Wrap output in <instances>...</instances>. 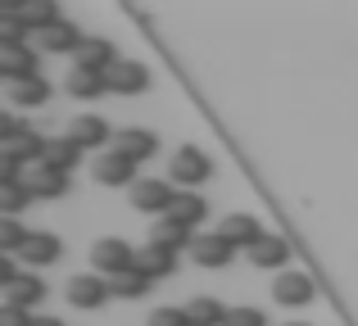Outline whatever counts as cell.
Listing matches in <instances>:
<instances>
[{
  "label": "cell",
  "instance_id": "7402d4cb",
  "mask_svg": "<svg viewBox=\"0 0 358 326\" xmlns=\"http://www.w3.org/2000/svg\"><path fill=\"white\" fill-rule=\"evenodd\" d=\"M155 245H164V249H173V254H182V249H191L195 245V236H191V227H182V222H173V218H159L155 222Z\"/></svg>",
  "mask_w": 358,
  "mask_h": 326
},
{
  "label": "cell",
  "instance_id": "5b68a950",
  "mask_svg": "<svg viewBox=\"0 0 358 326\" xmlns=\"http://www.w3.org/2000/svg\"><path fill=\"white\" fill-rule=\"evenodd\" d=\"M109 295H114V290H109V281L100 272H82V276H73V281H69V304H73V309H87L91 313V309H100Z\"/></svg>",
  "mask_w": 358,
  "mask_h": 326
},
{
  "label": "cell",
  "instance_id": "7c38bea8",
  "mask_svg": "<svg viewBox=\"0 0 358 326\" xmlns=\"http://www.w3.org/2000/svg\"><path fill=\"white\" fill-rule=\"evenodd\" d=\"M164 218L182 222V227H195V222H204V218H209V204L200 200V191H177V195H173V204H168V213H164Z\"/></svg>",
  "mask_w": 358,
  "mask_h": 326
},
{
  "label": "cell",
  "instance_id": "9a60e30c",
  "mask_svg": "<svg viewBox=\"0 0 358 326\" xmlns=\"http://www.w3.org/2000/svg\"><path fill=\"white\" fill-rule=\"evenodd\" d=\"M0 77L9 82V87H14V82H27V77H41V73H36V54L27 50H0Z\"/></svg>",
  "mask_w": 358,
  "mask_h": 326
},
{
  "label": "cell",
  "instance_id": "83f0119b",
  "mask_svg": "<svg viewBox=\"0 0 358 326\" xmlns=\"http://www.w3.org/2000/svg\"><path fill=\"white\" fill-rule=\"evenodd\" d=\"M109 290H114L118 299H141V295L150 290V276L131 267V272H122V276H114V281H109Z\"/></svg>",
  "mask_w": 358,
  "mask_h": 326
},
{
  "label": "cell",
  "instance_id": "d6a6232c",
  "mask_svg": "<svg viewBox=\"0 0 358 326\" xmlns=\"http://www.w3.org/2000/svg\"><path fill=\"white\" fill-rule=\"evenodd\" d=\"M150 326H191V322H186V309H155Z\"/></svg>",
  "mask_w": 358,
  "mask_h": 326
},
{
  "label": "cell",
  "instance_id": "f546056e",
  "mask_svg": "<svg viewBox=\"0 0 358 326\" xmlns=\"http://www.w3.org/2000/svg\"><path fill=\"white\" fill-rule=\"evenodd\" d=\"M32 200V191H27V181H14V186H0V213L5 218H18L23 213V204Z\"/></svg>",
  "mask_w": 358,
  "mask_h": 326
},
{
  "label": "cell",
  "instance_id": "5bb4252c",
  "mask_svg": "<svg viewBox=\"0 0 358 326\" xmlns=\"http://www.w3.org/2000/svg\"><path fill=\"white\" fill-rule=\"evenodd\" d=\"M272 295H277V304H286V309H299V304L313 299V281H308L304 272H281L277 286H272Z\"/></svg>",
  "mask_w": 358,
  "mask_h": 326
},
{
  "label": "cell",
  "instance_id": "e0dca14e",
  "mask_svg": "<svg viewBox=\"0 0 358 326\" xmlns=\"http://www.w3.org/2000/svg\"><path fill=\"white\" fill-rule=\"evenodd\" d=\"M191 258L200 267H227V258H231V245L213 231V236H195V245H191Z\"/></svg>",
  "mask_w": 358,
  "mask_h": 326
},
{
  "label": "cell",
  "instance_id": "f1b7e54d",
  "mask_svg": "<svg viewBox=\"0 0 358 326\" xmlns=\"http://www.w3.org/2000/svg\"><path fill=\"white\" fill-rule=\"evenodd\" d=\"M27 236H32V231H23L18 218H0V254H18V249L27 245Z\"/></svg>",
  "mask_w": 358,
  "mask_h": 326
},
{
  "label": "cell",
  "instance_id": "8d00e7d4",
  "mask_svg": "<svg viewBox=\"0 0 358 326\" xmlns=\"http://www.w3.org/2000/svg\"><path fill=\"white\" fill-rule=\"evenodd\" d=\"M290 326H304V322H290Z\"/></svg>",
  "mask_w": 358,
  "mask_h": 326
},
{
  "label": "cell",
  "instance_id": "836d02e7",
  "mask_svg": "<svg viewBox=\"0 0 358 326\" xmlns=\"http://www.w3.org/2000/svg\"><path fill=\"white\" fill-rule=\"evenodd\" d=\"M18 254H0V290H9V286L18 281V263H14Z\"/></svg>",
  "mask_w": 358,
  "mask_h": 326
},
{
  "label": "cell",
  "instance_id": "1f68e13d",
  "mask_svg": "<svg viewBox=\"0 0 358 326\" xmlns=\"http://www.w3.org/2000/svg\"><path fill=\"white\" fill-rule=\"evenodd\" d=\"M227 326H268V318H263L259 309H250V304H245V309H231L227 313Z\"/></svg>",
  "mask_w": 358,
  "mask_h": 326
},
{
  "label": "cell",
  "instance_id": "2e32d148",
  "mask_svg": "<svg viewBox=\"0 0 358 326\" xmlns=\"http://www.w3.org/2000/svg\"><path fill=\"white\" fill-rule=\"evenodd\" d=\"M18 258H23V263H32V267L55 263V258H59V236H50V231H32V236H27V245L18 249Z\"/></svg>",
  "mask_w": 358,
  "mask_h": 326
},
{
  "label": "cell",
  "instance_id": "e575fe53",
  "mask_svg": "<svg viewBox=\"0 0 358 326\" xmlns=\"http://www.w3.org/2000/svg\"><path fill=\"white\" fill-rule=\"evenodd\" d=\"M0 326H32V318H27L23 309H9L5 304V309H0Z\"/></svg>",
  "mask_w": 358,
  "mask_h": 326
},
{
  "label": "cell",
  "instance_id": "4dcf8cb0",
  "mask_svg": "<svg viewBox=\"0 0 358 326\" xmlns=\"http://www.w3.org/2000/svg\"><path fill=\"white\" fill-rule=\"evenodd\" d=\"M45 145H50V141H41L36 132H23L14 145H0V150H14L18 159H36V163H41V159H45Z\"/></svg>",
  "mask_w": 358,
  "mask_h": 326
},
{
  "label": "cell",
  "instance_id": "44dd1931",
  "mask_svg": "<svg viewBox=\"0 0 358 326\" xmlns=\"http://www.w3.org/2000/svg\"><path fill=\"white\" fill-rule=\"evenodd\" d=\"M78 159H82V145H78V141H69V136H59V141H50V145H45V159H41V168H55V172H64V177H69L73 168H78Z\"/></svg>",
  "mask_w": 358,
  "mask_h": 326
},
{
  "label": "cell",
  "instance_id": "ba28073f",
  "mask_svg": "<svg viewBox=\"0 0 358 326\" xmlns=\"http://www.w3.org/2000/svg\"><path fill=\"white\" fill-rule=\"evenodd\" d=\"M145 87H150L145 64H136V59H118L114 68H109V91H114V96H141Z\"/></svg>",
  "mask_w": 358,
  "mask_h": 326
},
{
  "label": "cell",
  "instance_id": "d590c367",
  "mask_svg": "<svg viewBox=\"0 0 358 326\" xmlns=\"http://www.w3.org/2000/svg\"><path fill=\"white\" fill-rule=\"evenodd\" d=\"M32 326H64L59 318H32Z\"/></svg>",
  "mask_w": 358,
  "mask_h": 326
},
{
  "label": "cell",
  "instance_id": "277c9868",
  "mask_svg": "<svg viewBox=\"0 0 358 326\" xmlns=\"http://www.w3.org/2000/svg\"><path fill=\"white\" fill-rule=\"evenodd\" d=\"M91 177H96L100 186H127V191H131V181H136V163L122 159L118 150H100L96 163H91Z\"/></svg>",
  "mask_w": 358,
  "mask_h": 326
},
{
  "label": "cell",
  "instance_id": "d4e9b609",
  "mask_svg": "<svg viewBox=\"0 0 358 326\" xmlns=\"http://www.w3.org/2000/svg\"><path fill=\"white\" fill-rule=\"evenodd\" d=\"M18 14H23V23H27V32H32V36H41L45 27L59 23V9H55L50 0H27V5H18Z\"/></svg>",
  "mask_w": 358,
  "mask_h": 326
},
{
  "label": "cell",
  "instance_id": "8992f818",
  "mask_svg": "<svg viewBox=\"0 0 358 326\" xmlns=\"http://www.w3.org/2000/svg\"><path fill=\"white\" fill-rule=\"evenodd\" d=\"M218 236L227 240L231 249H254L268 231L259 227V218H250V213H231V218H222V227H218Z\"/></svg>",
  "mask_w": 358,
  "mask_h": 326
},
{
  "label": "cell",
  "instance_id": "8fae6325",
  "mask_svg": "<svg viewBox=\"0 0 358 326\" xmlns=\"http://www.w3.org/2000/svg\"><path fill=\"white\" fill-rule=\"evenodd\" d=\"M69 141H78L82 150H91V145H114V136H109V127H105V118H96V114H82V118H73V127H69Z\"/></svg>",
  "mask_w": 358,
  "mask_h": 326
},
{
  "label": "cell",
  "instance_id": "603a6c76",
  "mask_svg": "<svg viewBox=\"0 0 358 326\" xmlns=\"http://www.w3.org/2000/svg\"><path fill=\"white\" fill-rule=\"evenodd\" d=\"M41 299H45L41 276H18V281L5 290V304H9V309H23V313L32 309V304H41Z\"/></svg>",
  "mask_w": 358,
  "mask_h": 326
},
{
  "label": "cell",
  "instance_id": "6da1fadb",
  "mask_svg": "<svg viewBox=\"0 0 358 326\" xmlns=\"http://www.w3.org/2000/svg\"><path fill=\"white\" fill-rule=\"evenodd\" d=\"M91 263H96V272L105 276V281H114V276L136 267V249H131L127 240H118V236H105V240L91 245Z\"/></svg>",
  "mask_w": 358,
  "mask_h": 326
},
{
  "label": "cell",
  "instance_id": "ac0fdd59",
  "mask_svg": "<svg viewBox=\"0 0 358 326\" xmlns=\"http://www.w3.org/2000/svg\"><path fill=\"white\" fill-rule=\"evenodd\" d=\"M109 91V73H91V68H73L69 73V96L78 100H100Z\"/></svg>",
  "mask_w": 358,
  "mask_h": 326
},
{
  "label": "cell",
  "instance_id": "52a82bcc",
  "mask_svg": "<svg viewBox=\"0 0 358 326\" xmlns=\"http://www.w3.org/2000/svg\"><path fill=\"white\" fill-rule=\"evenodd\" d=\"M109 150H118L122 159L141 163V159H150V154L159 150V136L145 132V127H122V132H114V145H109Z\"/></svg>",
  "mask_w": 358,
  "mask_h": 326
},
{
  "label": "cell",
  "instance_id": "4fadbf2b",
  "mask_svg": "<svg viewBox=\"0 0 358 326\" xmlns=\"http://www.w3.org/2000/svg\"><path fill=\"white\" fill-rule=\"evenodd\" d=\"M173 267H177V254H173V249L155 245V240H150L145 249H136V272H145L150 281H159V276H173Z\"/></svg>",
  "mask_w": 358,
  "mask_h": 326
},
{
  "label": "cell",
  "instance_id": "4316f807",
  "mask_svg": "<svg viewBox=\"0 0 358 326\" xmlns=\"http://www.w3.org/2000/svg\"><path fill=\"white\" fill-rule=\"evenodd\" d=\"M23 36H32L27 23H23V14H18V9H5V14H0V50H23Z\"/></svg>",
  "mask_w": 358,
  "mask_h": 326
},
{
  "label": "cell",
  "instance_id": "9c48e42d",
  "mask_svg": "<svg viewBox=\"0 0 358 326\" xmlns=\"http://www.w3.org/2000/svg\"><path fill=\"white\" fill-rule=\"evenodd\" d=\"M82 41H87V36H82L78 27L69 23V18H59L55 27H45V32L36 36V45H41L45 54H78V50H82Z\"/></svg>",
  "mask_w": 358,
  "mask_h": 326
},
{
  "label": "cell",
  "instance_id": "7a4b0ae2",
  "mask_svg": "<svg viewBox=\"0 0 358 326\" xmlns=\"http://www.w3.org/2000/svg\"><path fill=\"white\" fill-rule=\"evenodd\" d=\"M173 181H182V191H195V186H204L209 181V172H213V163H209V154L200 150V145H182V150L173 154Z\"/></svg>",
  "mask_w": 358,
  "mask_h": 326
},
{
  "label": "cell",
  "instance_id": "30bf717a",
  "mask_svg": "<svg viewBox=\"0 0 358 326\" xmlns=\"http://www.w3.org/2000/svg\"><path fill=\"white\" fill-rule=\"evenodd\" d=\"M73 59H78V68L109 73L118 64V50H114V41H105V36H87V41H82V50L73 54Z\"/></svg>",
  "mask_w": 358,
  "mask_h": 326
},
{
  "label": "cell",
  "instance_id": "cb8c5ba5",
  "mask_svg": "<svg viewBox=\"0 0 358 326\" xmlns=\"http://www.w3.org/2000/svg\"><path fill=\"white\" fill-rule=\"evenodd\" d=\"M227 313L231 309H222V304L209 299V295H200V299L186 304V322L191 326H227Z\"/></svg>",
  "mask_w": 358,
  "mask_h": 326
},
{
  "label": "cell",
  "instance_id": "ffe728a7",
  "mask_svg": "<svg viewBox=\"0 0 358 326\" xmlns=\"http://www.w3.org/2000/svg\"><path fill=\"white\" fill-rule=\"evenodd\" d=\"M27 191H32V200H59V195L69 191V177L55 172V168H41V163H36V172L27 177Z\"/></svg>",
  "mask_w": 358,
  "mask_h": 326
},
{
  "label": "cell",
  "instance_id": "3957f363",
  "mask_svg": "<svg viewBox=\"0 0 358 326\" xmlns=\"http://www.w3.org/2000/svg\"><path fill=\"white\" fill-rule=\"evenodd\" d=\"M173 186L168 181H155V177H136L131 181V191H127V200H131V209H141V213H168V204H173Z\"/></svg>",
  "mask_w": 358,
  "mask_h": 326
},
{
  "label": "cell",
  "instance_id": "484cf974",
  "mask_svg": "<svg viewBox=\"0 0 358 326\" xmlns=\"http://www.w3.org/2000/svg\"><path fill=\"white\" fill-rule=\"evenodd\" d=\"M9 100H14L18 109H36V105H45V100H50V82H45V77L14 82V87H9Z\"/></svg>",
  "mask_w": 358,
  "mask_h": 326
},
{
  "label": "cell",
  "instance_id": "d6986e66",
  "mask_svg": "<svg viewBox=\"0 0 358 326\" xmlns=\"http://www.w3.org/2000/svg\"><path fill=\"white\" fill-rule=\"evenodd\" d=\"M286 258H290V240L286 236H263L259 245L250 249L254 267H286Z\"/></svg>",
  "mask_w": 358,
  "mask_h": 326
}]
</instances>
